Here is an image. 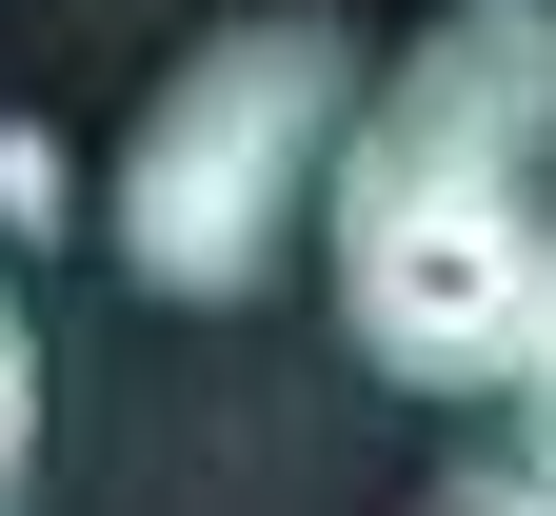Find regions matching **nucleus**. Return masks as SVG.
<instances>
[{"instance_id":"obj_3","label":"nucleus","mask_w":556,"mask_h":516,"mask_svg":"<svg viewBox=\"0 0 556 516\" xmlns=\"http://www.w3.org/2000/svg\"><path fill=\"white\" fill-rule=\"evenodd\" d=\"M417 516H556V437H536V417H497V437H477V457L417 496Z\"/></svg>"},{"instance_id":"obj_2","label":"nucleus","mask_w":556,"mask_h":516,"mask_svg":"<svg viewBox=\"0 0 556 516\" xmlns=\"http://www.w3.org/2000/svg\"><path fill=\"white\" fill-rule=\"evenodd\" d=\"M358 40L338 21H219L179 60L160 100H139V139H119V179H100V239H119V278L139 299H258L278 259L318 239V179H338V139H358Z\"/></svg>"},{"instance_id":"obj_5","label":"nucleus","mask_w":556,"mask_h":516,"mask_svg":"<svg viewBox=\"0 0 556 516\" xmlns=\"http://www.w3.org/2000/svg\"><path fill=\"white\" fill-rule=\"evenodd\" d=\"M497 417H536V437H556V338H536V378H517V398H497Z\"/></svg>"},{"instance_id":"obj_1","label":"nucleus","mask_w":556,"mask_h":516,"mask_svg":"<svg viewBox=\"0 0 556 516\" xmlns=\"http://www.w3.org/2000/svg\"><path fill=\"white\" fill-rule=\"evenodd\" d=\"M318 278L378 378L497 417L556 338V0H457L318 179Z\"/></svg>"},{"instance_id":"obj_4","label":"nucleus","mask_w":556,"mask_h":516,"mask_svg":"<svg viewBox=\"0 0 556 516\" xmlns=\"http://www.w3.org/2000/svg\"><path fill=\"white\" fill-rule=\"evenodd\" d=\"M40 496V318L0 299V516Z\"/></svg>"}]
</instances>
